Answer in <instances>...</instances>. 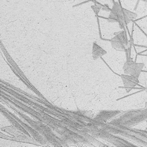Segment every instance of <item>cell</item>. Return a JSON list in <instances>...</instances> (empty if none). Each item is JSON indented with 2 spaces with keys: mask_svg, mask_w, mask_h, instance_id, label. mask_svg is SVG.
Segmentation results:
<instances>
[{
  "mask_svg": "<svg viewBox=\"0 0 147 147\" xmlns=\"http://www.w3.org/2000/svg\"><path fill=\"white\" fill-rule=\"evenodd\" d=\"M110 44L113 48L117 51H126L129 47V40L125 30L117 33L111 40Z\"/></svg>",
  "mask_w": 147,
  "mask_h": 147,
  "instance_id": "3957f363",
  "label": "cell"
},
{
  "mask_svg": "<svg viewBox=\"0 0 147 147\" xmlns=\"http://www.w3.org/2000/svg\"><path fill=\"white\" fill-rule=\"evenodd\" d=\"M107 52L96 42H94L92 48V56L94 60L106 55Z\"/></svg>",
  "mask_w": 147,
  "mask_h": 147,
  "instance_id": "5b68a950",
  "label": "cell"
},
{
  "mask_svg": "<svg viewBox=\"0 0 147 147\" xmlns=\"http://www.w3.org/2000/svg\"><path fill=\"white\" fill-rule=\"evenodd\" d=\"M91 8L93 10V11H94V13H95L96 15H98L99 11L100 10V9H102V7L100 6H98V5H92L91 6Z\"/></svg>",
  "mask_w": 147,
  "mask_h": 147,
  "instance_id": "8992f818",
  "label": "cell"
},
{
  "mask_svg": "<svg viewBox=\"0 0 147 147\" xmlns=\"http://www.w3.org/2000/svg\"><path fill=\"white\" fill-rule=\"evenodd\" d=\"M102 10H106V11H110L111 10V9H110L109 8V7L107 5H105L103 7H102Z\"/></svg>",
  "mask_w": 147,
  "mask_h": 147,
  "instance_id": "52a82bcc",
  "label": "cell"
},
{
  "mask_svg": "<svg viewBox=\"0 0 147 147\" xmlns=\"http://www.w3.org/2000/svg\"><path fill=\"white\" fill-rule=\"evenodd\" d=\"M126 60L123 67L125 74L130 75L138 78L142 71L144 64L143 63H136L130 57V53L126 52Z\"/></svg>",
  "mask_w": 147,
  "mask_h": 147,
  "instance_id": "7a4b0ae2",
  "label": "cell"
},
{
  "mask_svg": "<svg viewBox=\"0 0 147 147\" xmlns=\"http://www.w3.org/2000/svg\"><path fill=\"white\" fill-rule=\"evenodd\" d=\"M121 77L123 82V86L127 92L130 91L139 83V80L138 79V78L133 75L123 74L121 75Z\"/></svg>",
  "mask_w": 147,
  "mask_h": 147,
  "instance_id": "277c9868",
  "label": "cell"
},
{
  "mask_svg": "<svg viewBox=\"0 0 147 147\" xmlns=\"http://www.w3.org/2000/svg\"><path fill=\"white\" fill-rule=\"evenodd\" d=\"M137 16V14L127 9L123 8L118 2H114L108 17L110 22H118L120 28L125 26Z\"/></svg>",
  "mask_w": 147,
  "mask_h": 147,
  "instance_id": "6da1fadb",
  "label": "cell"
}]
</instances>
